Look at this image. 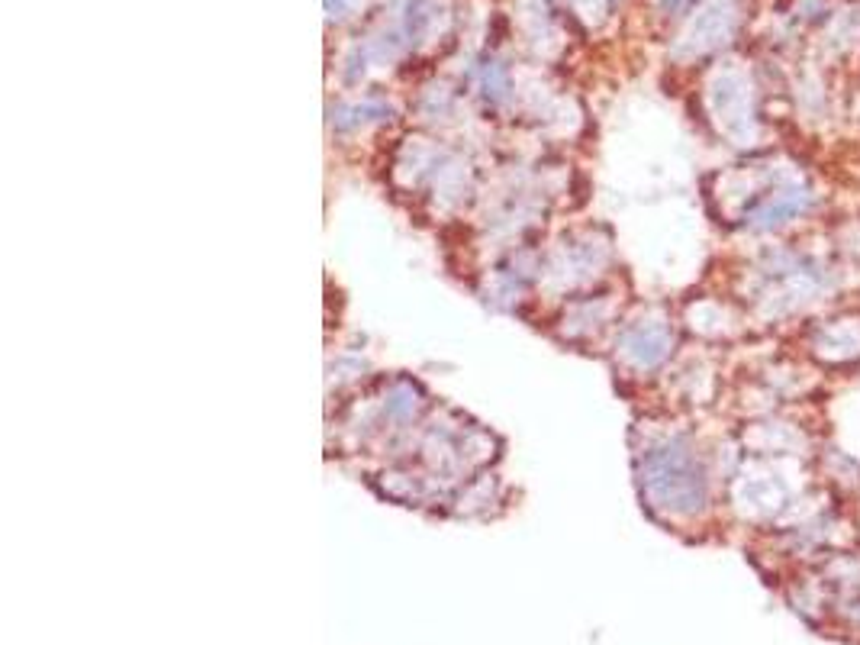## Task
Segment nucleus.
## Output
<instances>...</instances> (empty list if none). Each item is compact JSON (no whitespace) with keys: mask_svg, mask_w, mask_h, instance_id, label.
Returning <instances> with one entry per match:
<instances>
[{"mask_svg":"<svg viewBox=\"0 0 860 645\" xmlns=\"http://www.w3.org/2000/svg\"><path fill=\"white\" fill-rule=\"evenodd\" d=\"M735 30V4L732 0H709V4L696 13V20L690 23L687 36H683V55H699L722 46V42L732 36Z\"/></svg>","mask_w":860,"mask_h":645,"instance_id":"nucleus-4","label":"nucleus"},{"mask_svg":"<svg viewBox=\"0 0 860 645\" xmlns=\"http://www.w3.org/2000/svg\"><path fill=\"white\" fill-rule=\"evenodd\" d=\"M641 494L670 516H696L709 504V471L687 436H670L638 458Z\"/></svg>","mask_w":860,"mask_h":645,"instance_id":"nucleus-1","label":"nucleus"},{"mask_svg":"<svg viewBox=\"0 0 860 645\" xmlns=\"http://www.w3.org/2000/svg\"><path fill=\"white\" fill-rule=\"evenodd\" d=\"M716 107L732 136L751 133V94H748V84L738 75H725L716 84Z\"/></svg>","mask_w":860,"mask_h":645,"instance_id":"nucleus-5","label":"nucleus"},{"mask_svg":"<svg viewBox=\"0 0 860 645\" xmlns=\"http://www.w3.org/2000/svg\"><path fill=\"white\" fill-rule=\"evenodd\" d=\"M687 4H693V0H661V7L667 10V13H677V10H683Z\"/></svg>","mask_w":860,"mask_h":645,"instance_id":"nucleus-6","label":"nucleus"},{"mask_svg":"<svg viewBox=\"0 0 860 645\" xmlns=\"http://www.w3.org/2000/svg\"><path fill=\"white\" fill-rule=\"evenodd\" d=\"M670 346H674V333H670V326L664 320H638L632 326H625L619 336L622 362L632 365L635 371H651L664 365Z\"/></svg>","mask_w":860,"mask_h":645,"instance_id":"nucleus-3","label":"nucleus"},{"mask_svg":"<svg viewBox=\"0 0 860 645\" xmlns=\"http://www.w3.org/2000/svg\"><path fill=\"white\" fill-rule=\"evenodd\" d=\"M815 207V194L803 184H777L767 194L751 200V207L745 210V226L754 233H770V229H780L786 223H793L796 217H806Z\"/></svg>","mask_w":860,"mask_h":645,"instance_id":"nucleus-2","label":"nucleus"}]
</instances>
